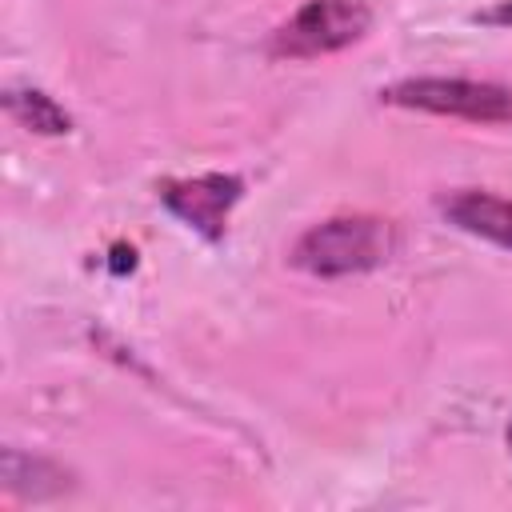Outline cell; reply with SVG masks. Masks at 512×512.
<instances>
[{
  "instance_id": "1",
  "label": "cell",
  "mask_w": 512,
  "mask_h": 512,
  "mask_svg": "<svg viewBox=\"0 0 512 512\" xmlns=\"http://www.w3.org/2000/svg\"><path fill=\"white\" fill-rule=\"evenodd\" d=\"M392 252H396L392 220L352 212V216H328V220L312 224L308 232H300V240L288 252V264L308 272V276L336 280V276L372 272Z\"/></svg>"
},
{
  "instance_id": "7",
  "label": "cell",
  "mask_w": 512,
  "mask_h": 512,
  "mask_svg": "<svg viewBox=\"0 0 512 512\" xmlns=\"http://www.w3.org/2000/svg\"><path fill=\"white\" fill-rule=\"evenodd\" d=\"M64 472L44 460V456H24L16 448L4 452V488L12 496H28V500H44V496H56L64 488Z\"/></svg>"
},
{
  "instance_id": "2",
  "label": "cell",
  "mask_w": 512,
  "mask_h": 512,
  "mask_svg": "<svg viewBox=\"0 0 512 512\" xmlns=\"http://www.w3.org/2000/svg\"><path fill=\"white\" fill-rule=\"evenodd\" d=\"M380 104L452 116L472 124H512V88L496 80H468V76H404L380 88Z\"/></svg>"
},
{
  "instance_id": "6",
  "label": "cell",
  "mask_w": 512,
  "mask_h": 512,
  "mask_svg": "<svg viewBox=\"0 0 512 512\" xmlns=\"http://www.w3.org/2000/svg\"><path fill=\"white\" fill-rule=\"evenodd\" d=\"M4 112L36 136H68L72 132V116L44 88H8L4 92Z\"/></svg>"
},
{
  "instance_id": "8",
  "label": "cell",
  "mask_w": 512,
  "mask_h": 512,
  "mask_svg": "<svg viewBox=\"0 0 512 512\" xmlns=\"http://www.w3.org/2000/svg\"><path fill=\"white\" fill-rule=\"evenodd\" d=\"M476 20H480V24L512 28V0H500V4H492V8H484V12H476Z\"/></svg>"
},
{
  "instance_id": "5",
  "label": "cell",
  "mask_w": 512,
  "mask_h": 512,
  "mask_svg": "<svg viewBox=\"0 0 512 512\" xmlns=\"http://www.w3.org/2000/svg\"><path fill=\"white\" fill-rule=\"evenodd\" d=\"M436 208L460 232L480 236V240L512 252V200H504L496 192H484V188H456V192L440 196Z\"/></svg>"
},
{
  "instance_id": "4",
  "label": "cell",
  "mask_w": 512,
  "mask_h": 512,
  "mask_svg": "<svg viewBox=\"0 0 512 512\" xmlns=\"http://www.w3.org/2000/svg\"><path fill=\"white\" fill-rule=\"evenodd\" d=\"M160 204L188 224L208 244L228 236V216L244 196V176L236 172H200V176H164L156 184Z\"/></svg>"
},
{
  "instance_id": "9",
  "label": "cell",
  "mask_w": 512,
  "mask_h": 512,
  "mask_svg": "<svg viewBox=\"0 0 512 512\" xmlns=\"http://www.w3.org/2000/svg\"><path fill=\"white\" fill-rule=\"evenodd\" d=\"M132 268H136V248L116 244V248H112V272L120 276V272H132Z\"/></svg>"
},
{
  "instance_id": "3",
  "label": "cell",
  "mask_w": 512,
  "mask_h": 512,
  "mask_svg": "<svg viewBox=\"0 0 512 512\" xmlns=\"http://www.w3.org/2000/svg\"><path fill=\"white\" fill-rule=\"evenodd\" d=\"M372 28V8L364 0H304L268 36V56L276 60H316L352 48Z\"/></svg>"
},
{
  "instance_id": "10",
  "label": "cell",
  "mask_w": 512,
  "mask_h": 512,
  "mask_svg": "<svg viewBox=\"0 0 512 512\" xmlns=\"http://www.w3.org/2000/svg\"><path fill=\"white\" fill-rule=\"evenodd\" d=\"M504 444H508V452H512V420H508V428H504Z\"/></svg>"
}]
</instances>
